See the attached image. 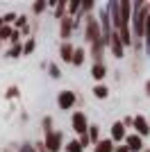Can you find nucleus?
<instances>
[{"label":"nucleus","mask_w":150,"mask_h":152,"mask_svg":"<svg viewBox=\"0 0 150 152\" xmlns=\"http://www.w3.org/2000/svg\"><path fill=\"white\" fill-rule=\"evenodd\" d=\"M73 27H75V20L71 18L68 14H66V16H64V18L59 20V32H62V37H64V41H66V39H68L71 34H73Z\"/></svg>","instance_id":"obj_6"},{"label":"nucleus","mask_w":150,"mask_h":152,"mask_svg":"<svg viewBox=\"0 0 150 152\" xmlns=\"http://www.w3.org/2000/svg\"><path fill=\"white\" fill-rule=\"evenodd\" d=\"M7 152H12V150H7Z\"/></svg>","instance_id":"obj_35"},{"label":"nucleus","mask_w":150,"mask_h":152,"mask_svg":"<svg viewBox=\"0 0 150 152\" xmlns=\"http://www.w3.org/2000/svg\"><path fill=\"white\" fill-rule=\"evenodd\" d=\"M71 125H73V129L80 134V136H82V134H87L89 127H91V125H89V121H87V114H84V111H75L73 118H71Z\"/></svg>","instance_id":"obj_2"},{"label":"nucleus","mask_w":150,"mask_h":152,"mask_svg":"<svg viewBox=\"0 0 150 152\" xmlns=\"http://www.w3.org/2000/svg\"><path fill=\"white\" fill-rule=\"evenodd\" d=\"M116 150V145H114V141L112 139H102L100 143H96L93 152H114Z\"/></svg>","instance_id":"obj_12"},{"label":"nucleus","mask_w":150,"mask_h":152,"mask_svg":"<svg viewBox=\"0 0 150 152\" xmlns=\"http://www.w3.org/2000/svg\"><path fill=\"white\" fill-rule=\"evenodd\" d=\"M25 30V27H27V16H18V18H16V30Z\"/></svg>","instance_id":"obj_26"},{"label":"nucleus","mask_w":150,"mask_h":152,"mask_svg":"<svg viewBox=\"0 0 150 152\" xmlns=\"http://www.w3.org/2000/svg\"><path fill=\"white\" fill-rule=\"evenodd\" d=\"M123 125L127 127V125H134V118H130V116H127V118H123Z\"/></svg>","instance_id":"obj_32"},{"label":"nucleus","mask_w":150,"mask_h":152,"mask_svg":"<svg viewBox=\"0 0 150 152\" xmlns=\"http://www.w3.org/2000/svg\"><path fill=\"white\" fill-rule=\"evenodd\" d=\"M109 139L114 141V143H118V141H125L127 139V134H125V125H123V121H116L112 125V136Z\"/></svg>","instance_id":"obj_8"},{"label":"nucleus","mask_w":150,"mask_h":152,"mask_svg":"<svg viewBox=\"0 0 150 152\" xmlns=\"http://www.w3.org/2000/svg\"><path fill=\"white\" fill-rule=\"evenodd\" d=\"M48 73H50V77H52V80H59V75H62V73H59V68H57V64H48Z\"/></svg>","instance_id":"obj_21"},{"label":"nucleus","mask_w":150,"mask_h":152,"mask_svg":"<svg viewBox=\"0 0 150 152\" xmlns=\"http://www.w3.org/2000/svg\"><path fill=\"white\" fill-rule=\"evenodd\" d=\"M91 75H93V80L98 84H102V80L107 77V64L102 61V64H93L91 66Z\"/></svg>","instance_id":"obj_10"},{"label":"nucleus","mask_w":150,"mask_h":152,"mask_svg":"<svg viewBox=\"0 0 150 152\" xmlns=\"http://www.w3.org/2000/svg\"><path fill=\"white\" fill-rule=\"evenodd\" d=\"M46 7H48V0H37V2L32 5V12H34V14H41Z\"/></svg>","instance_id":"obj_20"},{"label":"nucleus","mask_w":150,"mask_h":152,"mask_svg":"<svg viewBox=\"0 0 150 152\" xmlns=\"http://www.w3.org/2000/svg\"><path fill=\"white\" fill-rule=\"evenodd\" d=\"M125 145L130 148V152H139V150H143V136H139L137 132L130 134V136L125 139Z\"/></svg>","instance_id":"obj_9"},{"label":"nucleus","mask_w":150,"mask_h":152,"mask_svg":"<svg viewBox=\"0 0 150 152\" xmlns=\"http://www.w3.org/2000/svg\"><path fill=\"white\" fill-rule=\"evenodd\" d=\"M77 141H80V143H82V148H87L89 143H91V139H89V132H87V134H82V136H80V139H77Z\"/></svg>","instance_id":"obj_28"},{"label":"nucleus","mask_w":150,"mask_h":152,"mask_svg":"<svg viewBox=\"0 0 150 152\" xmlns=\"http://www.w3.org/2000/svg\"><path fill=\"white\" fill-rule=\"evenodd\" d=\"M84 39H87V43H89V45H93L96 41H102V25H100V20L96 18L93 14H89V16H87Z\"/></svg>","instance_id":"obj_1"},{"label":"nucleus","mask_w":150,"mask_h":152,"mask_svg":"<svg viewBox=\"0 0 150 152\" xmlns=\"http://www.w3.org/2000/svg\"><path fill=\"white\" fill-rule=\"evenodd\" d=\"M134 129H137V134L139 136H148L150 134V121L148 118H143V116H137V118H134Z\"/></svg>","instance_id":"obj_7"},{"label":"nucleus","mask_w":150,"mask_h":152,"mask_svg":"<svg viewBox=\"0 0 150 152\" xmlns=\"http://www.w3.org/2000/svg\"><path fill=\"white\" fill-rule=\"evenodd\" d=\"M23 55V45L21 43H14L9 50H7V57H12V59H16V57H21Z\"/></svg>","instance_id":"obj_15"},{"label":"nucleus","mask_w":150,"mask_h":152,"mask_svg":"<svg viewBox=\"0 0 150 152\" xmlns=\"http://www.w3.org/2000/svg\"><path fill=\"white\" fill-rule=\"evenodd\" d=\"M109 48H112V55H114V57H118V59L125 55V43H123V39H121L118 30H114L112 39H109Z\"/></svg>","instance_id":"obj_4"},{"label":"nucleus","mask_w":150,"mask_h":152,"mask_svg":"<svg viewBox=\"0 0 150 152\" xmlns=\"http://www.w3.org/2000/svg\"><path fill=\"white\" fill-rule=\"evenodd\" d=\"M146 48H148V55H150V16H148V23H146Z\"/></svg>","instance_id":"obj_25"},{"label":"nucleus","mask_w":150,"mask_h":152,"mask_svg":"<svg viewBox=\"0 0 150 152\" xmlns=\"http://www.w3.org/2000/svg\"><path fill=\"white\" fill-rule=\"evenodd\" d=\"M93 95L98 98V100H105L107 95H109V89H107L105 84H96L93 86Z\"/></svg>","instance_id":"obj_13"},{"label":"nucleus","mask_w":150,"mask_h":152,"mask_svg":"<svg viewBox=\"0 0 150 152\" xmlns=\"http://www.w3.org/2000/svg\"><path fill=\"white\" fill-rule=\"evenodd\" d=\"M66 152H84V148H82L80 141H68L66 143Z\"/></svg>","instance_id":"obj_17"},{"label":"nucleus","mask_w":150,"mask_h":152,"mask_svg":"<svg viewBox=\"0 0 150 152\" xmlns=\"http://www.w3.org/2000/svg\"><path fill=\"white\" fill-rule=\"evenodd\" d=\"M143 152H150V148H148V150H143Z\"/></svg>","instance_id":"obj_34"},{"label":"nucleus","mask_w":150,"mask_h":152,"mask_svg":"<svg viewBox=\"0 0 150 152\" xmlns=\"http://www.w3.org/2000/svg\"><path fill=\"white\" fill-rule=\"evenodd\" d=\"M0 43H2V41H0Z\"/></svg>","instance_id":"obj_36"},{"label":"nucleus","mask_w":150,"mask_h":152,"mask_svg":"<svg viewBox=\"0 0 150 152\" xmlns=\"http://www.w3.org/2000/svg\"><path fill=\"white\" fill-rule=\"evenodd\" d=\"M14 30H16V27H12V25H5L2 27V30H0V41H9V39H12V34H14Z\"/></svg>","instance_id":"obj_18"},{"label":"nucleus","mask_w":150,"mask_h":152,"mask_svg":"<svg viewBox=\"0 0 150 152\" xmlns=\"http://www.w3.org/2000/svg\"><path fill=\"white\" fill-rule=\"evenodd\" d=\"M91 9H93V2H91V0H87V2H82V14H89Z\"/></svg>","instance_id":"obj_27"},{"label":"nucleus","mask_w":150,"mask_h":152,"mask_svg":"<svg viewBox=\"0 0 150 152\" xmlns=\"http://www.w3.org/2000/svg\"><path fill=\"white\" fill-rule=\"evenodd\" d=\"M18 95V86H9L7 89V98H16Z\"/></svg>","instance_id":"obj_29"},{"label":"nucleus","mask_w":150,"mask_h":152,"mask_svg":"<svg viewBox=\"0 0 150 152\" xmlns=\"http://www.w3.org/2000/svg\"><path fill=\"white\" fill-rule=\"evenodd\" d=\"M114 152H130V148H127V145H116Z\"/></svg>","instance_id":"obj_31"},{"label":"nucleus","mask_w":150,"mask_h":152,"mask_svg":"<svg viewBox=\"0 0 150 152\" xmlns=\"http://www.w3.org/2000/svg\"><path fill=\"white\" fill-rule=\"evenodd\" d=\"M73 55H75V48L68 43V41H64L62 48H59V57H62L64 61H68V64H71V61H73Z\"/></svg>","instance_id":"obj_11"},{"label":"nucleus","mask_w":150,"mask_h":152,"mask_svg":"<svg viewBox=\"0 0 150 152\" xmlns=\"http://www.w3.org/2000/svg\"><path fill=\"white\" fill-rule=\"evenodd\" d=\"M146 93L150 95V80H148V82H146Z\"/></svg>","instance_id":"obj_33"},{"label":"nucleus","mask_w":150,"mask_h":152,"mask_svg":"<svg viewBox=\"0 0 150 152\" xmlns=\"http://www.w3.org/2000/svg\"><path fill=\"white\" fill-rule=\"evenodd\" d=\"M43 132L46 134L55 132V129H52V118H50V116H46V118H43Z\"/></svg>","instance_id":"obj_24"},{"label":"nucleus","mask_w":150,"mask_h":152,"mask_svg":"<svg viewBox=\"0 0 150 152\" xmlns=\"http://www.w3.org/2000/svg\"><path fill=\"white\" fill-rule=\"evenodd\" d=\"M89 139H91V143H100V127L98 125L89 127Z\"/></svg>","instance_id":"obj_16"},{"label":"nucleus","mask_w":150,"mask_h":152,"mask_svg":"<svg viewBox=\"0 0 150 152\" xmlns=\"http://www.w3.org/2000/svg\"><path fill=\"white\" fill-rule=\"evenodd\" d=\"M75 100H77V98H75L73 91H59V95H57V104H59V109H64V111L73 107Z\"/></svg>","instance_id":"obj_5"},{"label":"nucleus","mask_w":150,"mask_h":152,"mask_svg":"<svg viewBox=\"0 0 150 152\" xmlns=\"http://www.w3.org/2000/svg\"><path fill=\"white\" fill-rule=\"evenodd\" d=\"M21 152H37V148H32L30 143H23V145H21Z\"/></svg>","instance_id":"obj_30"},{"label":"nucleus","mask_w":150,"mask_h":152,"mask_svg":"<svg viewBox=\"0 0 150 152\" xmlns=\"http://www.w3.org/2000/svg\"><path fill=\"white\" fill-rule=\"evenodd\" d=\"M16 18H18V14H14V12H9V14H5V16H2L5 25H12V23H16Z\"/></svg>","instance_id":"obj_22"},{"label":"nucleus","mask_w":150,"mask_h":152,"mask_svg":"<svg viewBox=\"0 0 150 152\" xmlns=\"http://www.w3.org/2000/svg\"><path fill=\"white\" fill-rule=\"evenodd\" d=\"M66 9H68V5H66V2H57V7H55V16H57L59 20H62L64 16H66V14H64Z\"/></svg>","instance_id":"obj_19"},{"label":"nucleus","mask_w":150,"mask_h":152,"mask_svg":"<svg viewBox=\"0 0 150 152\" xmlns=\"http://www.w3.org/2000/svg\"><path fill=\"white\" fill-rule=\"evenodd\" d=\"M46 148H48V152H59L64 145V134L62 132H50L46 134Z\"/></svg>","instance_id":"obj_3"},{"label":"nucleus","mask_w":150,"mask_h":152,"mask_svg":"<svg viewBox=\"0 0 150 152\" xmlns=\"http://www.w3.org/2000/svg\"><path fill=\"white\" fill-rule=\"evenodd\" d=\"M32 50H34V39H27L23 43V55H30Z\"/></svg>","instance_id":"obj_23"},{"label":"nucleus","mask_w":150,"mask_h":152,"mask_svg":"<svg viewBox=\"0 0 150 152\" xmlns=\"http://www.w3.org/2000/svg\"><path fill=\"white\" fill-rule=\"evenodd\" d=\"M73 66H82L84 64V48H75V55H73Z\"/></svg>","instance_id":"obj_14"}]
</instances>
